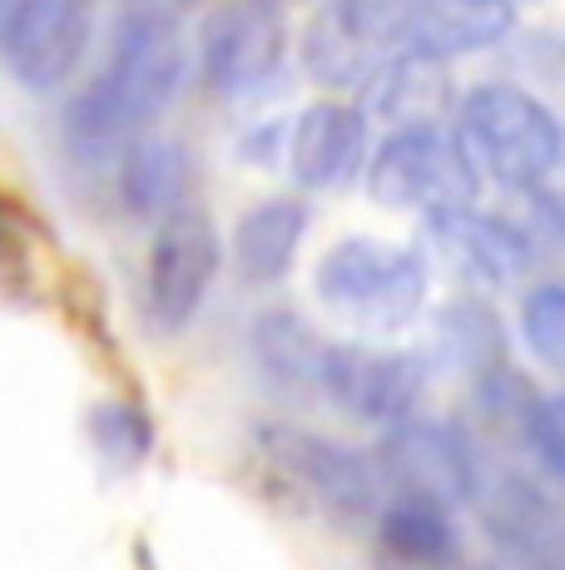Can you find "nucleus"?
<instances>
[{"label":"nucleus","mask_w":565,"mask_h":570,"mask_svg":"<svg viewBox=\"0 0 565 570\" xmlns=\"http://www.w3.org/2000/svg\"><path fill=\"white\" fill-rule=\"evenodd\" d=\"M526 442H531V452H536V462L546 466L551 476L565 481V387L531 402Z\"/></svg>","instance_id":"nucleus-23"},{"label":"nucleus","mask_w":565,"mask_h":570,"mask_svg":"<svg viewBox=\"0 0 565 570\" xmlns=\"http://www.w3.org/2000/svg\"><path fill=\"white\" fill-rule=\"evenodd\" d=\"M437 347L452 367H466L482 377V372L502 367V317L482 298H452L437 317Z\"/></svg>","instance_id":"nucleus-20"},{"label":"nucleus","mask_w":565,"mask_h":570,"mask_svg":"<svg viewBox=\"0 0 565 570\" xmlns=\"http://www.w3.org/2000/svg\"><path fill=\"white\" fill-rule=\"evenodd\" d=\"M333 343L298 313H264L254 323V357L264 377L293 402H323V372Z\"/></svg>","instance_id":"nucleus-16"},{"label":"nucleus","mask_w":565,"mask_h":570,"mask_svg":"<svg viewBox=\"0 0 565 570\" xmlns=\"http://www.w3.org/2000/svg\"><path fill=\"white\" fill-rule=\"evenodd\" d=\"M422 387H427L422 357L387 353V347L333 343L328 372H323V402L373 426H387L397 416L417 412Z\"/></svg>","instance_id":"nucleus-10"},{"label":"nucleus","mask_w":565,"mask_h":570,"mask_svg":"<svg viewBox=\"0 0 565 570\" xmlns=\"http://www.w3.org/2000/svg\"><path fill=\"white\" fill-rule=\"evenodd\" d=\"M377 535L383 546L402 561H417V566H437L452 561L462 551L456 541V525H452V507H437V501H422V497H383L377 507Z\"/></svg>","instance_id":"nucleus-19"},{"label":"nucleus","mask_w":565,"mask_h":570,"mask_svg":"<svg viewBox=\"0 0 565 570\" xmlns=\"http://www.w3.org/2000/svg\"><path fill=\"white\" fill-rule=\"evenodd\" d=\"M476 189H482L476 164L466 155L462 135L442 119L393 129L367 169V194L397 214H447V208L476 204Z\"/></svg>","instance_id":"nucleus-4"},{"label":"nucleus","mask_w":565,"mask_h":570,"mask_svg":"<svg viewBox=\"0 0 565 570\" xmlns=\"http://www.w3.org/2000/svg\"><path fill=\"white\" fill-rule=\"evenodd\" d=\"M149 422H145V412L139 407H95V446H100L110 462L119 466H135V462H145V452H149Z\"/></svg>","instance_id":"nucleus-22"},{"label":"nucleus","mask_w":565,"mask_h":570,"mask_svg":"<svg viewBox=\"0 0 565 570\" xmlns=\"http://www.w3.org/2000/svg\"><path fill=\"white\" fill-rule=\"evenodd\" d=\"M224 244L219 228L199 214V208H179V214L159 218V234L149 244L145 268V317L155 333H184L194 313L204 308L214 278H219Z\"/></svg>","instance_id":"nucleus-7"},{"label":"nucleus","mask_w":565,"mask_h":570,"mask_svg":"<svg viewBox=\"0 0 565 570\" xmlns=\"http://www.w3.org/2000/svg\"><path fill=\"white\" fill-rule=\"evenodd\" d=\"M472 501L482 511L486 535L502 541L511 556L521 561H561L565 556V517L536 481L516 476V471H496L492 481H482V466H476Z\"/></svg>","instance_id":"nucleus-12"},{"label":"nucleus","mask_w":565,"mask_h":570,"mask_svg":"<svg viewBox=\"0 0 565 570\" xmlns=\"http://www.w3.org/2000/svg\"><path fill=\"white\" fill-rule=\"evenodd\" d=\"M90 0H10L0 20V55L26 90H56L90 46Z\"/></svg>","instance_id":"nucleus-9"},{"label":"nucleus","mask_w":565,"mask_h":570,"mask_svg":"<svg viewBox=\"0 0 565 570\" xmlns=\"http://www.w3.org/2000/svg\"><path fill=\"white\" fill-rule=\"evenodd\" d=\"M373 462L383 471L387 491L437 501V507H452V511L462 501H472L476 456L466 446V436L447 422H432V416H417V412L397 416V422H387V436Z\"/></svg>","instance_id":"nucleus-8"},{"label":"nucleus","mask_w":565,"mask_h":570,"mask_svg":"<svg viewBox=\"0 0 565 570\" xmlns=\"http://www.w3.org/2000/svg\"><path fill=\"white\" fill-rule=\"evenodd\" d=\"M432 268L412 244L343 238L313 268V288L333 313L353 317L363 333H402L427 303Z\"/></svg>","instance_id":"nucleus-2"},{"label":"nucleus","mask_w":565,"mask_h":570,"mask_svg":"<svg viewBox=\"0 0 565 570\" xmlns=\"http://www.w3.org/2000/svg\"><path fill=\"white\" fill-rule=\"evenodd\" d=\"M462 145L476 174H492L502 189H531L565 159V129L536 95L476 85L462 95Z\"/></svg>","instance_id":"nucleus-3"},{"label":"nucleus","mask_w":565,"mask_h":570,"mask_svg":"<svg viewBox=\"0 0 565 570\" xmlns=\"http://www.w3.org/2000/svg\"><path fill=\"white\" fill-rule=\"evenodd\" d=\"M199 0H129V16H159V20H179L184 10H194Z\"/></svg>","instance_id":"nucleus-24"},{"label":"nucleus","mask_w":565,"mask_h":570,"mask_svg":"<svg viewBox=\"0 0 565 570\" xmlns=\"http://www.w3.org/2000/svg\"><path fill=\"white\" fill-rule=\"evenodd\" d=\"M303 238H308V204L303 199H264L238 218L234 263L248 283H278V278H288Z\"/></svg>","instance_id":"nucleus-18"},{"label":"nucleus","mask_w":565,"mask_h":570,"mask_svg":"<svg viewBox=\"0 0 565 570\" xmlns=\"http://www.w3.org/2000/svg\"><path fill=\"white\" fill-rule=\"evenodd\" d=\"M367 159V115L347 100H318L288 135V164L303 189H343Z\"/></svg>","instance_id":"nucleus-13"},{"label":"nucleus","mask_w":565,"mask_h":570,"mask_svg":"<svg viewBox=\"0 0 565 570\" xmlns=\"http://www.w3.org/2000/svg\"><path fill=\"white\" fill-rule=\"evenodd\" d=\"M194 189V164L184 155V145H174L165 135L139 129L125 149H119V204L135 218H169L179 208H189Z\"/></svg>","instance_id":"nucleus-15"},{"label":"nucleus","mask_w":565,"mask_h":570,"mask_svg":"<svg viewBox=\"0 0 565 570\" xmlns=\"http://www.w3.org/2000/svg\"><path fill=\"white\" fill-rule=\"evenodd\" d=\"M363 90L367 100L357 109L387 119L393 129L432 125L447 109V75H442V60H427V55H387L363 80Z\"/></svg>","instance_id":"nucleus-17"},{"label":"nucleus","mask_w":565,"mask_h":570,"mask_svg":"<svg viewBox=\"0 0 565 570\" xmlns=\"http://www.w3.org/2000/svg\"><path fill=\"white\" fill-rule=\"evenodd\" d=\"M194 55L179 20L129 16L115 36L110 65L65 109V135L80 155H119L139 129H149L189 85Z\"/></svg>","instance_id":"nucleus-1"},{"label":"nucleus","mask_w":565,"mask_h":570,"mask_svg":"<svg viewBox=\"0 0 565 570\" xmlns=\"http://www.w3.org/2000/svg\"><path fill=\"white\" fill-rule=\"evenodd\" d=\"M511 30V0H412L397 30V55L456 60L472 50H492Z\"/></svg>","instance_id":"nucleus-14"},{"label":"nucleus","mask_w":565,"mask_h":570,"mask_svg":"<svg viewBox=\"0 0 565 570\" xmlns=\"http://www.w3.org/2000/svg\"><path fill=\"white\" fill-rule=\"evenodd\" d=\"M521 337L536 353V363L565 372V283H541L521 303Z\"/></svg>","instance_id":"nucleus-21"},{"label":"nucleus","mask_w":565,"mask_h":570,"mask_svg":"<svg viewBox=\"0 0 565 570\" xmlns=\"http://www.w3.org/2000/svg\"><path fill=\"white\" fill-rule=\"evenodd\" d=\"M204 80L224 100H254L288 65V10L282 0H224L199 40Z\"/></svg>","instance_id":"nucleus-6"},{"label":"nucleus","mask_w":565,"mask_h":570,"mask_svg":"<svg viewBox=\"0 0 565 570\" xmlns=\"http://www.w3.org/2000/svg\"><path fill=\"white\" fill-rule=\"evenodd\" d=\"M432 238L452 258V268H462L476 288H511L536 263V238L526 228L502 214H482L476 204L432 214Z\"/></svg>","instance_id":"nucleus-11"},{"label":"nucleus","mask_w":565,"mask_h":570,"mask_svg":"<svg viewBox=\"0 0 565 570\" xmlns=\"http://www.w3.org/2000/svg\"><path fill=\"white\" fill-rule=\"evenodd\" d=\"M258 456L278 471L282 487L303 491V501L333 511V517H373L383 507V471L357 446H343L323 432L293 422L258 426Z\"/></svg>","instance_id":"nucleus-5"}]
</instances>
